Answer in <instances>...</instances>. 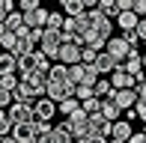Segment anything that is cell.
I'll list each match as a JSON object with an SVG mask.
<instances>
[{
	"label": "cell",
	"instance_id": "obj_1",
	"mask_svg": "<svg viewBox=\"0 0 146 143\" xmlns=\"http://www.w3.org/2000/svg\"><path fill=\"white\" fill-rule=\"evenodd\" d=\"M110 128H113V119H108V116L98 110V113H90V131L87 137H81L84 143H102L110 137Z\"/></svg>",
	"mask_w": 146,
	"mask_h": 143
},
{
	"label": "cell",
	"instance_id": "obj_2",
	"mask_svg": "<svg viewBox=\"0 0 146 143\" xmlns=\"http://www.w3.org/2000/svg\"><path fill=\"white\" fill-rule=\"evenodd\" d=\"M45 95H51V99L60 105L63 99L75 95V83H72L69 77H48V89H45Z\"/></svg>",
	"mask_w": 146,
	"mask_h": 143
},
{
	"label": "cell",
	"instance_id": "obj_3",
	"mask_svg": "<svg viewBox=\"0 0 146 143\" xmlns=\"http://www.w3.org/2000/svg\"><path fill=\"white\" fill-rule=\"evenodd\" d=\"M60 45H63V30H57V27H45L39 48H42L45 54L51 57V60H57V57H60Z\"/></svg>",
	"mask_w": 146,
	"mask_h": 143
},
{
	"label": "cell",
	"instance_id": "obj_4",
	"mask_svg": "<svg viewBox=\"0 0 146 143\" xmlns=\"http://www.w3.org/2000/svg\"><path fill=\"white\" fill-rule=\"evenodd\" d=\"M66 125L72 128V134H75L78 140H81V137H87V131H90V113H87L84 107L72 110V113L66 116Z\"/></svg>",
	"mask_w": 146,
	"mask_h": 143
},
{
	"label": "cell",
	"instance_id": "obj_5",
	"mask_svg": "<svg viewBox=\"0 0 146 143\" xmlns=\"http://www.w3.org/2000/svg\"><path fill=\"white\" fill-rule=\"evenodd\" d=\"M81 48L84 42H78V39H63V45H60V63H66V66H72V63L81 60Z\"/></svg>",
	"mask_w": 146,
	"mask_h": 143
},
{
	"label": "cell",
	"instance_id": "obj_6",
	"mask_svg": "<svg viewBox=\"0 0 146 143\" xmlns=\"http://www.w3.org/2000/svg\"><path fill=\"white\" fill-rule=\"evenodd\" d=\"M9 116H12V122H27L36 116V110H33V101H12L9 107Z\"/></svg>",
	"mask_w": 146,
	"mask_h": 143
},
{
	"label": "cell",
	"instance_id": "obj_7",
	"mask_svg": "<svg viewBox=\"0 0 146 143\" xmlns=\"http://www.w3.org/2000/svg\"><path fill=\"white\" fill-rule=\"evenodd\" d=\"M108 77H110V83H113V89H122V87H137V81H134V75H131V72L125 69L122 63H119V66H116L113 72H110Z\"/></svg>",
	"mask_w": 146,
	"mask_h": 143
},
{
	"label": "cell",
	"instance_id": "obj_8",
	"mask_svg": "<svg viewBox=\"0 0 146 143\" xmlns=\"http://www.w3.org/2000/svg\"><path fill=\"white\" fill-rule=\"evenodd\" d=\"M33 110H36L39 119H54V113H57V101L51 99V95H39V99L33 101Z\"/></svg>",
	"mask_w": 146,
	"mask_h": 143
},
{
	"label": "cell",
	"instance_id": "obj_9",
	"mask_svg": "<svg viewBox=\"0 0 146 143\" xmlns=\"http://www.w3.org/2000/svg\"><path fill=\"white\" fill-rule=\"evenodd\" d=\"M110 99H113L122 110H128V107H134V105H137V87H122V89H113V95H110Z\"/></svg>",
	"mask_w": 146,
	"mask_h": 143
},
{
	"label": "cell",
	"instance_id": "obj_10",
	"mask_svg": "<svg viewBox=\"0 0 146 143\" xmlns=\"http://www.w3.org/2000/svg\"><path fill=\"white\" fill-rule=\"evenodd\" d=\"M131 119L128 116H119V119H113V128H110V140H116V143H125V140H131Z\"/></svg>",
	"mask_w": 146,
	"mask_h": 143
},
{
	"label": "cell",
	"instance_id": "obj_11",
	"mask_svg": "<svg viewBox=\"0 0 146 143\" xmlns=\"http://www.w3.org/2000/svg\"><path fill=\"white\" fill-rule=\"evenodd\" d=\"M108 51H110V54L116 57L119 63H122L125 57H128L131 51H134V45H131V42H128L125 36H119V39H108Z\"/></svg>",
	"mask_w": 146,
	"mask_h": 143
},
{
	"label": "cell",
	"instance_id": "obj_12",
	"mask_svg": "<svg viewBox=\"0 0 146 143\" xmlns=\"http://www.w3.org/2000/svg\"><path fill=\"white\" fill-rule=\"evenodd\" d=\"M12 137H15L18 143H30V140H36L33 119H27V122H15V125H12Z\"/></svg>",
	"mask_w": 146,
	"mask_h": 143
},
{
	"label": "cell",
	"instance_id": "obj_13",
	"mask_svg": "<svg viewBox=\"0 0 146 143\" xmlns=\"http://www.w3.org/2000/svg\"><path fill=\"white\" fill-rule=\"evenodd\" d=\"M116 66H119V60H116L113 54H110L108 48H104V51H98V57H96V69L102 72V75H110V72H113Z\"/></svg>",
	"mask_w": 146,
	"mask_h": 143
},
{
	"label": "cell",
	"instance_id": "obj_14",
	"mask_svg": "<svg viewBox=\"0 0 146 143\" xmlns=\"http://www.w3.org/2000/svg\"><path fill=\"white\" fill-rule=\"evenodd\" d=\"M48 15L51 12L45 9V6H36V9L24 12V24H30V27H45V24H48Z\"/></svg>",
	"mask_w": 146,
	"mask_h": 143
},
{
	"label": "cell",
	"instance_id": "obj_15",
	"mask_svg": "<svg viewBox=\"0 0 146 143\" xmlns=\"http://www.w3.org/2000/svg\"><path fill=\"white\" fill-rule=\"evenodd\" d=\"M137 18H140V15H137L134 9H125V12H119V15H116V27L122 30V33H125V30H134V27H137Z\"/></svg>",
	"mask_w": 146,
	"mask_h": 143
},
{
	"label": "cell",
	"instance_id": "obj_16",
	"mask_svg": "<svg viewBox=\"0 0 146 143\" xmlns=\"http://www.w3.org/2000/svg\"><path fill=\"white\" fill-rule=\"evenodd\" d=\"M51 140H54V143H69V140H75V134H72L69 125H66V119L60 122V125H51Z\"/></svg>",
	"mask_w": 146,
	"mask_h": 143
},
{
	"label": "cell",
	"instance_id": "obj_17",
	"mask_svg": "<svg viewBox=\"0 0 146 143\" xmlns=\"http://www.w3.org/2000/svg\"><path fill=\"white\" fill-rule=\"evenodd\" d=\"M92 93H96L98 99H110V95H113V83H110V77L102 75L96 83H92Z\"/></svg>",
	"mask_w": 146,
	"mask_h": 143
},
{
	"label": "cell",
	"instance_id": "obj_18",
	"mask_svg": "<svg viewBox=\"0 0 146 143\" xmlns=\"http://www.w3.org/2000/svg\"><path fill=\"white\" fill-rule=\"evenodd\" d=\"M6 72H18V57L12 51H0V75Z\"/></svg>",
	"mask_w": 146,
	"mask_h": 143
},
{
	"label": "cell",
	"instance_id": "obj_19",
	"mask_svg": "<svg viewBox=\"0 0 146 143\" xmlns=\"http://www.w3.org/2000/svg\"><path fill=\"white\" fill-rule=\"evenodd\" d=\"M3 27H6V30H18V27H24V12H21V9H12L9 15L3 18Z\"/></svg>",
	"mask_w": 146,
	"mask_h": 143
},
{
	"label": "cell",
	"instance_id": "obj_20",
	"mask_svg": "<svg viewBox=\"0 0 146 143\" xmlns=\"http://www.w3.org/2000/svg\"><path fill=\"white\" fill-rule=\"evenodd\" d=\"M102 113L108 116V119H119V116H122V107H119L113 99H102Z\"/></svg>",
	"mask_w": 146,
	"mask_h": 143
},
{
	"label": "cell",
	"instance_id": "obj_21",
	"mask_svg": "<svg viewBox=\"0 0 146 143\" xmlns=\"http://www.w3.org/2000/svg\"><path fill=\"white\" fill-rule=\"evenodd\" d=\"M78 107H81V99H78V95H69V99H63V101H60V105H57V113L69 116L72 110H78Z\"/></svg>",
	"mask_w": 146,
	"mask_h": 143
},
{
	"label": "cell",
	"instance_id": "obj_22",
	"mask_svg": "<svg viewBox=\"0 0 146 143\" xmlns=\"http://www.w3.org/2000/svg\"><path fill=\"white\" fill-rule=\"evenodd\" d=\"M60 3H63V12H66V15H81V12H87L84 0H60Z\"/></svg>",
	"mask_w": 146,
	"mask_h": 143
},
{
	"label": "cell",
	"instance_id": "obj_23",
	"mask_svg": "<svg viewBox=\"0 0 146 143\" xmlns=\"http://www.w3.org/2000/svg\"><path fill=\"white\" fill-rule=\"evenodd\" d=\"M12 116H9V110L6 107H0V134H12Z\"/></svg>",
	"mask_w": 146,
	"mask_h": 143
},
{
	"label": "cell",
	"instance_id": "obj_24",
	"mask_svg": "<svg viewBox=\"0 0 146 143\" xmlns=\"http://www.w3.org/2000/svg\"><path fill=\"white\" fill-rule=\"evenodd\" d=\"M81 107L87 110V113H98V110H102V99H98V95H90V99L81 101Z\"/></svg>",
	"mask_w": 146,
	"mask_h": 143
},
{
	"label": "cell",
	"instance_id": "obj_25",
	"mask_svg": "<svg viewBox=\"0 0 146 143\" xmlns=\"http://www.w3.org/2000/svg\"><path fill=\"white\" fill-rule=\"evenodd\" d=\"M98 6H102V9L108 12L110 18H116V15H119V0H102Z\"/></svg>",
	"mask_w": 146,
	"mask_h": 143
},
{
	"label": "cell",
	"instance_id": "obj_26",
	"mask_svg": "<svg viewBox=\"0 0 146 143\" xmlns=\"http://www.w3.org/2000/svg\"><path fill=\"white\" fill-rule=\"evenodd\" d=\"M96 57H98V48H92V45H84L81 48V60L84 63H96Z\"/></svg>",
	"mask_w": 146,
	"mask_h": 143
},
{
	"label": "cell",
	"instance_id": "obj_27",
	"mask_svg": "<svg viewBox=\"0 0 146 143\" xmlns=\"http://www.w3.org/2000/svg\"><path fill=\"white\" fill-rule=\"evenodd\" d=\"M12 101H15V93H12V89H6L3 83H0V107H9Z\"/></svg>",
	"mask_w": 146,
	"mask_h": 143
},
{
	"label": "cell",
	"instance_id": "obj_28",
	"mask_svg": "<svg viewBox=\"0 0 146 143\" xmlns=\"http://www.w3.org/2000/svg\"><path fill=\"white\" fill-rule=\"evenodd\" d=\"M75 95H78V99H90V95H96V93H92V83H78V87H75Z\"/></svg>",
	"mask_w": 146,
	"mask_h": 143
},
{
	"label": "cell",
	"instance_id": "obj_29",
	"mask_svg": "<svg viewBox=\"0 0 146 143\" xmlns=\"http://www.w3.org/2000/svg\"><path fill=\"white\" fill-rule=\"evenodd\" d=\"M63 21H66V18H63V12H51L45 27H57V30H63Z\"/></svg>",
	"mask_w": 146,
	"mask_h": 143
},
{
	"label": "cell",
	"instance_id": "obj_30",
	"mask_svg": "<svg viewBox=\"0 0 146 143\" xmlns=\"http://www.w3.org/2000/svg\"><path fill=\"white\" fill-rule=\"evenodd\" d=\"M36 6H42V0H18V9L21 12H30V9H36Z\"/></svg>",
	"mask_w": 146,
	"mask_h": 143
},
{
	"label": "cell",
	"instance_id": "obj_31",
	"mask_svg": "<svg viewBox=\"0 0 146 143\" xmlns=\"http://www.w3.org/2000/svg\"><path fill=\"white\" fill-rule=\"evenodd\" d=\"M134 110H137V119H143V122H146V99H140V95H137Z\"/></svg>",
	"mask_w": 146,
	"mask_h": 143
},
{
	"label": "cell",
	"instance_id": "obj_32",
	"mask_svg": "<svg viewBox=\"0 0 146 143\" xmlns=\"http://www.w3.org/2000/svg\"><path fill=\"white\" fill-rule=\"evenodd\" d=\"M137 36H140V42H146V15H140V18H137Z\"/></svg>",
	"mask_w": 146,
	"mask_h": 143
},
{
	"label": "cell",
	"instance_id": "obj_33",
	"mask_svg": "<svg viewBox=\"0 0 146 143\" xmlns=\"http://www.w3.org/2000/svg\"><path fill=\"white\" fill-rule=\"evenodd\" d=\"M131 9L137 12V15H146V0H134V6Z\"/></svg>",
	"mask_w": 146,
	"mask_h": 143
},
{
	"label": "cell",
	"instance_id": "obj_34",
	"mask_svg": "<svg viewBox=\"0 0 146 143\" xmlns=\"http://www.w3.org/2000/svg\"><path fill=\"white\" fill-rule=\"evenodd\" d=\"M137 95H140V99H146V75L137 81Z\"/></svg>",
	"mask_w": 146,
	"mask_h": 143
},
{
	"label": "cell",
	"instance_id": "obj_35",
	"mask_svg": "<svg viewBox=\"0 0 146 143\" xmlns=\"http://www.w3.org/2000/svg\"><path fill=\"white\" fill-rule=\"evenodd\" d=\"M131 143H146V134L143 131H134V134H131Z\"/></svg>",
	"mask_w": 146,
	"mask_h": 143
},
{
	"label": "cell",
	"instance_id": "obj_36",
	"mask_svg": "<svg viewBox=\"0 0 146 143\" xmlns=\"http://www.w3.org/2000/svg\"><path fill=\"white\" fill-rule=\"evenodd\" d=\"M98 3H102V0H84V6H87V9H96Z\"/></svg>",
	"mask_w": 146,
	"mask_h": 143
},
{
	"label": "cell",
	"instance_id": "obj_37",
	"mask_svg": "<svg viewBox=\"0 0 146 143\" xmlns=\"http://www.w3.org/2000/svg\"><path fill=\"white\" fill-rule=\"evenodd\" d=\"M140 57H143V69H146V51H143V54H140Z\"/></svg>",
	"mask_w": 146,
	"mask_h": 143
},
{
	"label": "cell",
	"instance_id": "obj_38",
	"mask_svg": "<svg viewBox=\"0 0 146 143\" xmlns=\"http://www.w3.org/2000/svg\"><path fill=\"white\" fill-rule=\"evenodd\" d=\"M3 30H6V27H3V21H0V36H3Z\"/></svg>",
	"mask_w": 146,
	"mask_h": 143
},
{
	"label": "cell",
	"instance_id": "obj_39",
	"mask_svg": "<svg viewBox=\"0 0 146 143\" xmlns=\"http://www.w3.org/2000/svg\"><path fill=\"white\" fill-rule=\"evenodd\" d=\"M143 134H146V128H143Z\"/></svg>",
	"mask_w": 146,
	"mask_h": 143
}]
</instances>
